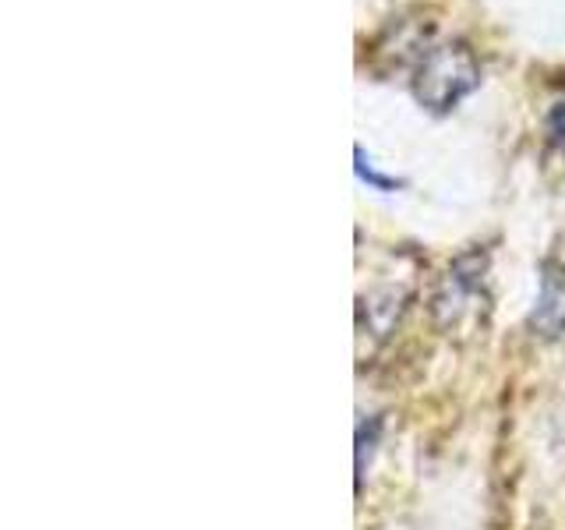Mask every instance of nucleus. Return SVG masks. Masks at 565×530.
<instances>
[{"label":"nucleus","instance_id":"f257e3e1","mask_svg":"<svg viewBox=\"0 0 565 530\" xmlns=\"http://www.w3.org/2000/svg\"><path fill=\"white\" fill-rule=\"evenodd\" d=\"M477 71L463 50H435L428 61H424L420 75H417V96L435 106V110H449V106L473 88Z\"/></svg>","mask_w":565,"mask_h":530},{"label":"nucleus","instance_id":"7ed1b4c3","mask_svg":"<svg viewBox=\"0 0 565 530\" xmlns=\"http://www.w3.org/2000/svg\"><path fill=\"white\" fill-rule=\"evenodd\" d=\"M552 135H555V138H562V135H565V103L558 106L555 117H552Z\"/></svg>","mask_w":565,"mask_h":530},{"label":"nucleus","instance_id":"f03ea898","mask_svg":"<svg viewBox=\"0 0 565 530\" xmlns=\"http://www.w3.org/2000/svg\"><path fill=\"white\" fill-rule=\"evenodd\" d=\"M530 322H534V329L547 336V340H555V336L565 332V273L562 269H547Z\"/></svg>","mask_w":565,"mask_h":530}]
</instances>
